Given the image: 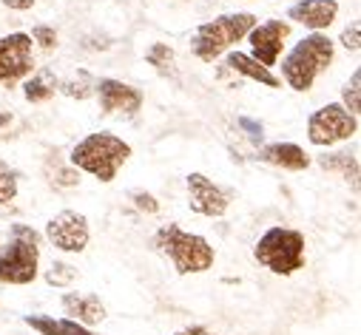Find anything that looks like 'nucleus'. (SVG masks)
<instances>
[{
  "instance_id": "nucleus-4",
  "label": "nucleus",
  "mask_w": 361,
  "mask_h": 335,
  "mask_svg": "<svg viewBox=\"0 0 361 335\" xmlns=\"http://www.w3.org/2000/svg\"><path fill=\"white\" fill-rule=\"evenodd\" d=\"M253 259L270 270L274 276H293L305 267L307 259V239L296 227H282L274 225L267 227L256 244H253Z\"/></svg>"
},
{
  "instance_id": "nucleus-14",
  "label": "nucleus",
  "mask_w": 361,
  "mask_h": 335,
  "mask_svg": "<svg viewBox=\"0 0 361 335\" xmlns=\"http://www.w3.org/2000/svg\"><path fill=\"white\" fill-rule=\"evenodd\" d=\"M60 304L68 312V318L77 321V324H82V327H97L109 315L106 312V304L94 293H77V290H71V293H63Z\"/></svg>"
},
{
  "instance_id": "nucleus-8",
  "label": "nucleus",
  "mask_w": 361,
  "mask_h": 335,
  "mask_svg": "<svg viewBox=\"0 0 361 335\" xmlns=\"http://www.w3.org/2000/svg\"><path fill=\"white\" fill-rule=\"evenodd\" d=\"M35 74V43L29 32H12L0 37V86H18Z\"/></svg>"
},
{
  "instance_id": "nucleus-5",
  "label": "nucleus",
  "mask_w": 361,
  "mask_h": 335,
  "mask_svg": "<svg viewBox=\"0 0 361 335\" xmlns=\"http://www.w3.org/2000/svg\"><path fill=\"white\" fill-rule=\"evenodd\" d=\"M256 23H259V18L250 12H228L214 20H205L197 26V32L191 37V51L197 60L214 63L216 57L233 51Z\"/></svg>"
},
{
  "instance_id": "nucleus-16",
  "label": "nucleus",
  "mask_w": 361,
  "mask_h": 335,
  "mask_svg": "<svg viewBox=\"0 0 361 335\" xmlns=\"http://www.w3.org/2000/svg\"><path fill=\"white\" fill-rule=\"evenodd\" d=\"M225 65L233 71V74H239V77H245V80H253V82H259V86H267V89H282V80L274 74V68H264L262 63H256L247 51H228L225 54Z\"/></svg>"
},
{
  "instance_id": "nucleus-24",
  "label": "nucleus",
  "mask_w": 361,
  "mask_h": 335,
  "mask_svg": "<svg viewBox=\"0 0 361 335\" xmlns=\"http://www.w3.org/2000/svg\"><path fill=\"white\" fill-rule=\"evenodd\" d=\"M74 279H77V270L68 262H54L49 267V273H46V282L54 284V287H68Z\"/></svg>"
},
{
  "instance_id": "nucleus-17",
  "label": "nucleus",
  "mask_w": 361,
  "mask_h": 335,
  "mask_svg": "<svg viewBox=\"0 0 361 335\" xmlns=\"http://www.w3.org/2000/svg\"><path fill=\"white\" fill-rule=\"evenodd\" d=\"M319 168L327 174H338L341 179H347L353 185V194H358V156L355 151H330V153H319Z\"/></svg>"
},
{
  "instance_id": "nucleus-26",
  "label": "nucleus",
  "mask_w": 361,
  "mask_h": 335,
  "mask_svg": "<svg viewBox=\"0 0 361 335\" xmlns=\"http://www.w3.org/2000/svg\"><path fill=\"white\" fill-rule=\"evenodd\" d=\"M32 43L35 46H40V49H46V51H51V49H57V32H54V26H46V23H37L35 29H32Z\"/></svg>"
},
{
  "instance_id": "nucleus-3",
  "label": "nucleus",
  "mask_w": 361,
  "mask_h": 335,
  "mask_svg": "<svg viewBox=\"0 0 361 335\" xmlns=\"http://www.w3.org/2000/svg\"><path fill=\"white\" fill-rule=\"evenodd\" d=\"M154 247L173 265L179 276H197L208 273L216 262V250L214 244L191 230H183L179 225L168 222L154 233Z\"/></svg>"
},
{
  "instance_id": "nucleus-30",
  "label": "nucleus",
  "mask_w": 361,
  "mask_h": 335,
  "mask_svg": "<svg viewBox=\"0 0 361 335\" xmlns=\"http://www.w3.org/2000/svg\"><path fill=\"white\" fill-rule=\"evenodd\" d=\"M176 335H208L205 327H191V329H183V332H176Z\"/></svg>"
},
{
  "instance_id": "nucleus-23",
  "label": "nucleus",
  "mask_w": 361,
  "mask_h": 335,
  "mask_svg": "<svg viewBox=\"0 0 361 335\" xmlns=\"http://www.w3.org/2000/svg\"><path fill=\"white\" fill-rule=\"evenodd\" d=\"M145 60L159 71V74H171L173 71V63H176V54L168 43H154L148 51H145Z\"/></svg>"
},
{
  "instance_id": "nucleus-1",
  "label": "nucleus",
  "mask_w": 361,
  "mask_h": 335,
  "mask_svg": "<svg viewBox=\"0 0 361 335\" xmlns=\"http://www.w3.org/2000/svg\"><path fill=\"white\" fill-rule=\"evenodd\" d=\"M336 60V40H330L324 32H310L305 34L288 54H282V77L290 91H310L316 80L333 65Z\"/></svg>"
},
{
  "instance_id": "nucleus-13",
  "label": "nucleus",
  "mask_w": 361,
  "mask_h": 335,
  "mask_svg": "<svg viewBox=\"0 0 361 335\" xmlns=\"http://www.w3.org/2000/svg\"><path fill=\"white\" fill-rule=\"evenodd\" d=\"M288 18L310 32H324L338 18V0H296L288 6Z\"/></svg>"
},
{
  "instance_id": "nucleus-29",
  "label": "nucleus",
  "mask_w": 361,
  "mask_h": 335,
  "mask_svg": "<svg viewBox=\"0 0 361 335\" xmlns=\"http://www.w3.org/2000/svg\"><path fill=\"white\" fill-rule=\"evenodd\" d=\"M245 128H247V137L253 139V142H262V125H256V122H250V120H239Z\"/></svg>"
},
{
  "instance_id": "nucleus-11",
  "label": "nucleus",
  "mask_w": 361,
  "mask_h": 335,
  "mask_svg": "<svg viewBox=\"0 0 361 335\" xmlns=\"http://www.w3.org/2000/svg\"><path fill=\"white\" fill-rule=\"evenodd\" d=\"M185 188H188V208L208 219H222L233 202L228 188L216 185L211 177H205L200 171L185 177Z\"/></svg>"
},
{
  "instance_id": "nucleus-27",
  "label": "nucleus",
  "mask_w": 361,
  "mask_h": 335,
  "mask_svg": "<svg viewBox=\"0 0 361 335\" xmlns=\"http://www.w3.org/2000/svg\"><path fill=\"white\" fill-rule=\"evenodd\" d=\"M131 202H134L140 210H145V213H157V210H159V202H157L148 191H131Z\"/></svg>"
},
{
  "instance_id": "nucleus-12",
  "label": "nucleus",
  "mask_w": 361,
  "mask_h": 335,
  "mask_svg": "<svg viewBox=\"0 0 361 335\" xmlns=\"http://www.w3.org/2000/svg\"><path fill=\"white\" fill-rule=\"evenodd\" d=\"M94 94L100 100V111L111 117H137L145 103V94L137 86L114 80V77H100Z\"/></svg>"
},
{
  "instance_id": "nucleus-7",
  "label": "nucleus",
  "mask_w": 361,
  "mask_h": 335,
  "mask_svg": "<svg viewBox=\"0 0 361 335\" xmlns=\"http://www.w3.org/2000/svg\"><path fill=\"white\" fill-rule=\"evenodd\" d=\"M358 134V117H353L341 103H327L307 117V139L316 148H333Z\"/></svg>"
},
{
  "instance_id": "nucleus-15",
  "label": "nucleus",
  "mask_w": 361,
  "mask_h": 335,
  "mask_svg": "<svg viewBox=\"0 0 361 335\" xmlns=\"http://www.w3.org/2000/svg\"><path fill=\"white\" fill-rule=\"evenodd\" d=\"M259 159L267 165L285 168V171H307L310 168V153L296 145V142H270L259 148Z\"/></svg>"
},
{
  "instance_id": "nucleus-10",
  "label": "nucleus",
  "mask_w": 361,
  "mask_h": 335,
  "mask_svg": "<svg viewBox=\"0 0 361 335\" xmlns=\"http://www.w3.org/2000/svg\"><path fill=\"white\" fill-rule=\"evenodd\" d=\"M46 239L54 250L60 253H82L88 247V239H92V227H88V219L77 210H60L46 222Z\"/></svg>"
},
{
  "instance_id": "nucleus-22",
  "label": "nucleus",
  "mask_w": 361,
  "mask_h": 335,
  "mask_svg": "<svg viewBox=\"0 0 361 335\" xmlns=\"http://www.w3.org/2000/svg\"><path fill=\"white\" fill-rule=\"evenodd\" d=\"M20 194V182H18V174H15V168L0 156V205H9L15 202Z\"/></svg>"
},
{
  "instance_id": "nucleus-6",
  "label": "nucleus",
  "mask_w": 361,
  "mask_h": 335,
  "mask_svg": "<svg viewBox=\"0 0 361 335\" xmlns=\"http://www.w3.org/2000/svg\"><path fill=\"white\" fill-rule=\"evenodd\" d=\"M40 273V233L32 225H12L9 244L0 247V284H32Z\"/></svg>"
},
{
  "instance_id": "nucleus-19",
  "label": "nucleus",
  "mask_w": 361,
  "mask_h": 335,
  "mask_svg": "<svg viewBox=\"0 0 361 335\" xmlns=\"http://www.w3.org/2000/svg\"><path fill=\"white\" fill-rule=\"evenodd\" d=\"M57 91V77L51 71H37L23 80V97L29 103H49Z\"/></svg>"
},
{
  "instance_id": "nucleus-18",
  "label": "nucleus",
  "mask_w": 361,
  "mask_h": 335,
  "mask_svg": "<svg viewBox=\"0 0 361 335\" xmlns=\"http://www.w3.org/2000/svg\"><path fill=\"white\" fill-rule=\"evenodd\" d=\"M23 324L32 327L37 335H97L92 327H82L71 318H54V315H23Z\"/></svg>"
},
{
  "instance_id": "nucleus-28",
  "label": "nucleus",
  "mask_w": 361,
  "mask_h": 335,
  "mask_svg": "<svg viewBox=\"0 0 361 335\" xmlns=\"http://www.w3.org/2000/svg\"><path fill=\"white\" fill-rule=\"evenodd\" d=\"M0 4H4L6 9H15V12H29L37 0H0Z\"/></svg>"
},
{
  "instance_id": "nucleus-25",
  "label": "nucleus",
  "mask_w": 361,
  "mask_h": 335,
  "mask_svg": "<svg viewBox=\"0 0 361 335\" xmlns=\"http://www.w3.org/2000/svg\"><path fill=\"white\" fill-rule=\"evenodd\" d=\"M338 46L358 54L361 51V20H353L350 26H344V32L338 34Z\"/></svg>"
},
{
  "instance_id": "nucleus-9",
  "label": "nucleus",
  "mask_w": 361,
  "mask_h": 335,
  "mask_svg": "<svg viewBox=\"0 0 361 335\" xmlns=\"http://www.w3.org/2000/svg\"><path fill=\"white\" fill-rule=\"evenodd\" d=\"M288 37H290V23L288 20H264V23H256L250 32H247V46H250V57L256 63H262L264 68H274L279 65L282 54H285V46H288Z\"/></svg>"
},
{
  "instance_id": "nucleus-20",
  "label": "nucleus",
  "mask_w": 361,
  "mask_h": 335,
  "mask_svg": "<svg viewBox=\"0 0 361 335\" xmlns=\"http://www.w3.org/2000/svg\"><path fill=\"white\" fill-rule=\"evenodd\" d=\"M94 89H97V77H92L85 68H80L77 74H71L66 80H57V91H63L71 100H88V97H94Z\"/></svg>"
},
{
  "instance_id": "nucleus-2",
  "label": "nucleus",
  "mask_w": 361,
  "mask_h": 335,
  "mask_svg": "<svg viewBox=\"0 0 361 335\" xmlns=\"http://www.w3.org/2000/svg\"><path fill=\"white\" fill-rule=\"evenodd\" d=\"M131 153L134 151L123 137H117L111 131H92L71 148L68 162L77 168V171L109 185L117 179L120 168L131 159Z\"/></svg>"
},
{
  "instance_id": "nucleus-21",
  "label": "nucleus",
  "mask_w": 361,
  "mask_h": 335,
  "mask_svg": "<svg viewBox=\"0 0 361 335\" xmlns=\"http://www.w3.org/2000/svg\"><path fill=\"white\" fill-rule=\"evenodd\" d=\"M353 117H358L361 114V68H355L353 74H350V80L341 86V100H338Z\"/></svg>"
}]
</instances>
